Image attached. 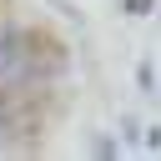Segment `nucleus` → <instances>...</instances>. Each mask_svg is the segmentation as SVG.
<instances>
[{
    "instance_id": "20e7f679",
    "label": "nucleus",
    "mask_w": 161,
    "mask_h": 161,
    "mask_svg": "<svg viewBox=\"0 0 161 161\" xmlns=\"http://www.w3.org/2000/svg\"><path fill=\"white\" fill-rule=\"evenodd\" d=\"M121 10H126L131 20H141V15H151V10H156V0H121Z\"/></svg>"
},
{
    "instance_id": "f03ea898",
    "label": "nucleus",
    "mask_w": 161,
    "mask_h": 161,
    "mask_svg": "<svg viewBox=\"0 0 161 161\" xmlns=\"http://www.w3.org/2000/svg\"><path fill=\"white\" fill-rule=\"evenodd\" d=\"M15 136H20V121H15V96H5V86H0V151H10V146H15Z\"/></svg>"
},
{
    "instance_id": "f257e3e1",
    "label": "nucleus",
    "mask_w": 161,
    "mask_h": 161,
    "mask_svg": "<svg viewBox=\"0 0 161 161\" xmlns=\"http://www.w3.org/2000/svg\"><path fill=\"white\" fill-rule=\"evenodd\" d=\"M25 70H30V35H25V25L0 20V86L10 91Z\"/></svg>"
},
{
    "instance_id": "423d86ee",
    "label": "nucleus",
    "mask_w": 161,
    "mask_h": 161,
    "mask_svg": "<svg viewBox=\"0 0 161 161\" xmlns=\"http://www.w3.org/2000/svg\"><path fill=\"white\" fill-rule=\"evenodd\" d=\"M116 151H121L116 141H106V136H96V156H116Z\"/></svg>"
},
{
    "instance_id": "7ed1b4c3",
    "label": "nucleus",
    "mask_w": 161,
    "mask_h": 161,
    "mask_svg": "<svg viewBox=\"0 0 161 161\" xmlns=\"http://www.w3.org/2000/svg\"><path fill=\"white\" fill-rule=\"evenodd\" d=\"M136 86H141L146 96L156 91V65H151V60H141V65H136Z\"/></svg>"
},
{
    "instance_id": "39448f33",
    "label": "nucleus",
    "mask_w": 161,
    "mask_h": 161,
    "mask_svg": "<svg viewBox=\"0 0 161 161\" xmlns=\"http://www.w3.org/2000/svg\"><path fill=\"white\" fill-rule=\"evenodd\" d=\"M141 146H146V151H161V126H156V121L141 131Z\"/></svg>"
}]
</instances>
